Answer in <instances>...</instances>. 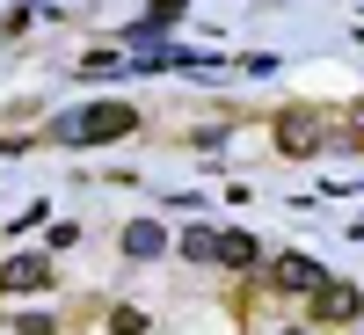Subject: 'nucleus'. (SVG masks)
<instances>
[{"instance_id":"f257e3e1","label":"nucleus","mask_w":364,"mask_h":335,"mask_svg":"<svg viewBox=\"0 0 364 335\" xmlns=\"http://www.w3.org/2000/svg\"><path fill=\"white\" fill-rule=\"evenodd\" d=\"M132 132H139V110L132 102H95V110H80V117L58 124V139H73V146H117Z\"/></svg>"},{"instance_id":"f03ea898","label":"nucleus","mask_w":364,"mask_h":335,"mask_svg":"<svg viewBox=\"0 0 364 335\" xmlns=\"http://www.w3.org/2000/svg\"><path fill=\"white\" fill-rule=\"evenodd\" d=\"M314 314H321L328 328H350V321L364 314V299H357V285H328V277H321V285H314Z\"/></svg>"},{"instance_id":"7ed1b4c3","label":"nucleus","mask_w":364,"mask_h":335,"mask_svg":"<svg viewBox=\"0 0 364 335\" xmlns=\"http://www.w3.org/2000/svg\"><path fill=\"white\" fill-rule=\"evenodd\" d=\"M277 154H291V161H306V154H321V124L306 110H291L284 124H277Z\"/></svg>"},{"instance_id":"20e7f679","label":"nucleus","mask_w":364,"mask_h":335,"mask_svg":"<svg viewBox=\"0 0 364 335\" xmlns=\"http://www.w3.org/2000/svg\"><path fill=\"white\" fill-rule=\"evenodd\" d=\"M44 285H51L44 255H8V262H0V292H44Z\"/></svg>"},{"instance_id":"39448f33","label":"nucleus","mask_w":364,"mask_h":335,"mask_svg":"<svg viewBox=\"0 0 364 335\" xmlns=\"http://www.w3.org/2000/svg\"><path fill=\"white\" fill-rule=\"evenodd\" d=\"M269 285H277V292H314L321 285V262L314 255H277V262H269Z\"/></svg>"},{"instance_id":"423d86ee","label":"nucleus","mask_w":364,"mask_h":335,"mask_svg":"<svg viewBox=\"0 0 364 335\" xmlns=\"http://www.w3.org/2000/svg\"><path fill=\"white\" fill-rule=\"evenodd\" d=\"M161 248H168V233H161L154 219H132V226H124V255H139V262H154Z\"/></svg>"},{"instance_id":"0eeeda50","label":"nucleus","mask_w":364,"mask_h":335,"mask_svg":"<svg viewBox=\"0 0 364 335\" xmlns=\"http://www.w3.org/2000/svg\"><path fill=\"white\" fill-rule=\"evenodd\" d=\"M211 262L248 270V262H255V240H248V233H211Z\"/></svg>"},{"instance_id":"6e6552de","label":"nucleus","mask_w":364,"mask_h":335,"mask_svg":"<svg viewBox=\"0 0 364 335\" xmlns=\"http://www.w3.org/2000/svg\"><path fill=\"white\" fill-rule=\"evenodd\" d=\"M109 335H146V314H139V307H117V314H109Z\"/></svg>"},{"instance_id":"1a4fd4ad","label":"nucleus","mask_w":364,"mask_h":335,"mask_svg":"<svg viewBox=\"0 0 364 335\" xmlns=\"http://www.w3.org/2000/svg\"><path fill=\"white\" fill-rule=\"evenodd\" d=\"M182 255H197V262H211V226H197V233H182Z\"/></svg>"},{"instance_id":"9d476101","label":"nucleus","mask_w":364,"mask_h":335,"mask_svg":"<svg viewBox=\"0 0 364 335\" xmlns=\"http://www.w3.org/2000/svg\"><path fill=\"white\" fill-rule=\"evenodd\" d=\"M357 139H364V110H357Z\"/></svg>"}]
</instances>
